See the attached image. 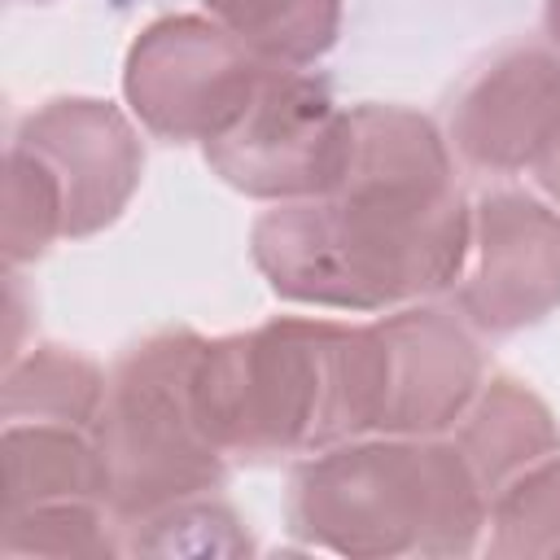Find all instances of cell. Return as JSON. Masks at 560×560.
Returning a JSON list of instances; mask_svg holds the SVG:
<instances>
[{
	"label": "cell",
	"instance_id": "1",
	"mask_svg": "<svg viewBox=\"0 0 560 560\" xmlns=\"http://www.w3.org/2000/svg\"><path fill=\"white\" fill-rule=\"evenodd\" d=\"M472 210L442 131L407 105H354L346 175L328 197L280 201L249 232L254 267L302 306L381 311L455 289Z\"/></svg>",
	"mask_w": 560,
	"mask_h": 560
},
{
	"label": "cell",
	"instance_id": "2",
	"mask_svg": "<svg viewBox=\"0 0 560 560\" xmlns=\"http://www.w3.org/2000/svg\"><path fill=\"white\" fill-rule=\"evenodd\" d=\"M486 490L455 442L363 433L306 459L289 481V525L337 556H468Z\"/></svg>",
	"mask_w": 560,
	"mask_h": 560
},
{
	"label": "cell",
	"instance_id": "3",
	"mask_svg": "<svg viewBox=\"0 0 560 560\" xmlns=\"http://www.w3.org/2000/svg\"><path fill=\"white\" fill-rule=\"evenodd\" d=\"M341 341L332 319H267L214 337L197 359V416L223 455L276 459L346 438Z\"/></svg>",
	"mask_w": 560,
	"mask_h": 560
},
{
	"label": "cell",
	"instance_id": "4",
	"mask_svg": "<svg viewBox=\"0 0 560 560\" xmlns=\"http://www.w3.org/2000/svg\"><path fill=\"white\" fill-rule=\"evenodd\" d=\"M206 337L158 328L114 363L92 438L118 525H140L175 503L201 499L228 472V455L197 416V359Z\"/></svg>",
	"mask_w": 560,
	"mask_h": 560
},
{
	"label": "cell",
	"instance_id": "5",
	"mask_svg": "<svg viewBox=\"0 0 560 560\" xmlns=\"http://www.w3.org/2000/svg\"><path fill=\"white\" fill-rule=\"evenodd\" d=\"M486 381L472 332L438 306H402L346 328L341 341V424L346 438L398 433L433 438L455 429Z\"/></svg>",
	"mask_w": 560,
	"mask_h": 560
},
{
	"label": "cell",
	"instance_id": "6",
	"mask_svg": "<svg viewBox=\"0 0 560 560\" xmlns=\"http://www.w3.org/2000/svg\"><path fill=\"white\" fill-rule=\"evenodd\" d=\"M350 158V109L298 66H267L245 114L206 144L223 184L262 201L328 197Z\"/></svg>",
	"mask_w": 560,
	"mask_h": 560
},
{
	"label": "cell",
	"instance_id": "7",
	"mask_svg": "<svg viewBox=\"0 0 560 560\" xmlns=\"http://www.w3.org/2000/svg\"><path fill=\"white\" fill-rule=\"evenodd\" d=\"M271 61L223 22L175 13L149 22L122 66L131 114L162 140H219L254 101Z\"/></svg>",
	"mask_w": 560,
	"mask_h": 560
},
{
	"label": "cell",
	"instance_id": "8",
	"mask_svg": "<svg viewBox=\"0 0 560 560\" xmlns=\"http://www.w3.org/2000/svg\"><path fill=\"white\" fill-rule=\"evenodd\" d=\"M455 306L481 332H516L547 319L560 306V214L516 188L486 192L472 206Z\"/></svg>",
	"mask_w": 560,
	"mask_h": 560
},
{
	"label": "cell",
	"instance_id": "9",
	"mask_svg": "<svg viewBox=\"0 0 560 560\" xmlns=\"http://www.w3.org/2000/svg\"><path fill=\"white\" fill-rule=\"evenodd\" d=\"M13 144L31 149L48 166L61 192L70 241L109 228L144 175V144L136 127L118 105L92 96H61L39 105L22 118Z\"/></svg>",
	"mask_w": 560,
	"mask_h": 560
},
{
	"label": "cell",
	"instance_id": "10",
	"mask_svg": "<svg viewBox=\"0 0 560 560\" xmlns=\"http://www.w3.org/2000/svg\"><path fill=\"white\" fill-rule=\"evenodd\" d=\"M560 109V52L512 44L494 52L451 105V144L477 171H521L534 162Z\"/></svg>",
	"mask_w": 560,
	"mask_h": 560
},
{
	"label": "cell",
	"instance_id": "11",
	"mask_svg": "<svg viewBox=\"0 0 560 560\" xmlns=\"http://www.w3.org/2000/svg\"><path fill=\"white\" fill-rule=\"evenodd\" d=\"M109 481L92 429L61 420L4 424V516L44 503H105Z\"/></svg>",
	"mask_w": 560,
	"mask_h": 560
},
{
	"label": "cell",
	"instance_id": "12",
	"mask_svg": "<svg viewBox=\"0 0 560 560\" xmlns=\"http://www.w3.org/2000/svg\"><path fill=\"white\" fill-rule=\"evenodd\" d=\"M451 442L464 451V459L472 464V472L490 499L508 477H516L534 459L560 451V429H556L551 407L529 385H521L512 376H490V381H481V389L472 394L464 416L455 420Z\"/></svg>",
	"mask_w": 560,
	"mask_h": 560
},
{
	"label": "cell",
	"instance_id": "13",
	"mask_svg": "<svg viewBox=\"0 0 560 560\" xmlns=\"http://www.w3.org/2000/svg\"><path fill=\"white\" fill-rule=\"evenodd\" d=\"M109 376L79 350L35 346L4 372V420H61L92 429Z\"/></svg>",
	"mask_w": 560,
	"mask_h": 560
},
{
	"label": "cell",
	"instance_id": "14",
	"mask_svg": "<svg viewBox=\"0 0 560 560\" xmlns=\"http://www.w3.org/2000/svg\"><path fill=\"white\" fill-rule=\"evenodd\" d=\"M249 52L271 66L319 61L341 31V0H206Z\"/></svg>",
	"mask_w": 560,
	"mask_h": 560
},
{
	"label": "cell",
	"instance_id": "15",
	"mask_svg": "<svg viewBox=\"0 0 560 560\" xmlns=\"http://www.w3.org/2000/svg\"><path fill=\"white\" fill-rule=\"evenodd\" d=\"M486 521L494 525V556H551L560 551V451L534 459L508 477L490 503Z\"/></svg>",
	"mask_w": 560,
	"mask_h": 560
},
{
	"label": "cell",
	"instance_id": "16",
	"mask_svg": "<svg viewBox=\"0 0 560 560\" xmlns=\"http://www.w3.org/2000/svg\"><path fill=\"white\" fill-rule=\"evenodd\" d=\"M57 236H66V219H61V192H57L48 166L31 149L9 144V158H4V258L13 267L31 262Z\"/></svg>",
	"mask_w": 560,
	"mask_h": 560
},
{
	"label": "cell",
	"instance_id": "17",
	"mask_svg": "<svg viewBox=\"0 0 560 560\" xmlns=\"http://www.w3.org/2000/svg\"><path fill=\"white\" fill-rule=\"evenodd\" d=\"M105 503H44L4 516V551L9 556H109L118 542L109 538Z\"/></svg>",
	"mask_w": 560,
	"mask_h": 560
},
{
	"label": "cell",
	"instance_id": "18",
	"mask_svg": "<svg viewBox=\"0 0 560 560\" xmlns=\"http://www.w3.org/2000/svg\"><path fill=\"white\" fill-rule=\"evenodd\" d=\"M529 166H534V179L542 184V192L560 201V109H556V118H551V127H547V136H542V144H538Z\"/></svg>",
	"mask_w": 560,
	"mask_h": 560
},
{
	"label": "cell",
	"instance_id": "19",
	"mask_svg": "<svg viewBox=\"0 0 560 560\" xmlns=\"http://www.w3.org/2000/svg\"><path fill=\"white\" fill-rule=\"evenodd\" d=\"M547 31H551V44L560 48V0H547Z\"/></svg>",
	"mask_w": 560,
	"mask_h": 560
}]
</instances>
